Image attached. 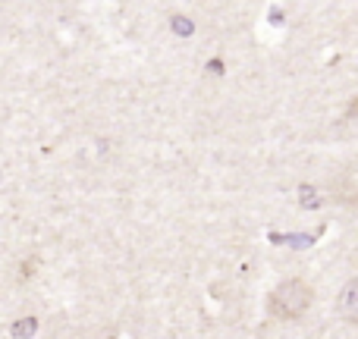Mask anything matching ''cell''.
Returning a JSON list of instances; mask_svg holds the SVG:
<instances>
[{
	"label": "cell",
	"mask_w": 358,
	"mask_h": 339,
	"mask_svg": "<svg viewBox=\"0 0 358 339\" xmlns=\"http://www.w3.org/2000/svg\"><path fill=\"white\" fill-rule=\"evenodd\" d=\"M311 302H315L311 286L299 277H289L271 292L267 311H271V317H277V321H299V317L311 308Z\"/></svg>",
	"instance_id": "cell-1"
},
{
	"label": "cell",
	"mask_w": 358,
	"mask_h": 339,
	"mask_svg": "<svg viewBox=\"0 0 358 339\" xmlns=\"http://www.w3.org/2000/svg\"><path fill=\"white\" fill-rule=\"evenodd\" d=\"M340 315L346 324H355L358 321V280L352 277L340 292Z\"/></svg>",
	"instance_id": "cell-2"
},
{
	"label": "cell",
	"mask_w": 358,
	"mask_h": 339,
	"mask_svg": "<svg viewBox=\"0 0 358 339\" xmlns=\"http://www.w3.org/2000/svg\"><path fill=\"white\" fill-rule=\"evenodd\" d=\"M38 333V321L35 317H22V321H16V327H13V336L16 339H31Z\"/></svg>",
	"instance_id": "cell-3"
},
{
	"label": "cell",
	"mask_w": 358,
	"mask_h": 339,
	"mask_svg": "<svg viewBox=\"0 0 358 339\" xmlns=\"http://www.w3.org/2000/svg\"><path fill=\"white\" fill-rule=\"evenodd\" d=\"M173 31H176V35H192V31H195V25H192L185 16H173Z\"/></svg>",
	"instance_id": "cell-4"
},
{
	"label": "cell",
	"mask_w": 358,
	"mask_h": 339,
	"mask_svg": "<svg viewBox=\"0 0 358 339\" xmlns=\"http://www.w3.org/2000/svg\"><path fill=\"white\" fill-rule=\"evenodd\" d=\"M208 66H210V73H214V75H220V73H223V63H220V60H210Z\"/></svg>",
	"instance_id": "cell-5"
}]
</instances>
